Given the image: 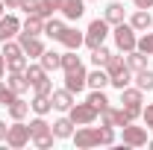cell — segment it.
<instances>
[{
    "label": "cell",
    "instance_id": "15",
    "mask_svg": "<svg viewBox=\"0 0 153 150\" xmlns=\"http://www.w3.org/2000/svg\"><path fill=\"white\" fill-rule=\"evenodd\" d=\"M50 100H53V109L56 112H68L74 106V94L68 91V88H53L50 91Z\"/></svg>",
    "mask_w": 153,
    "mask_h": 150
},
{
    "label": "cell",
    "instance_id": "29",
    "mask_svg": "<svg viewBox=\"0 0 153 150\" xmlns=\"http://www.w3.org/2000/svg\"><path fill=\"white\" fill-rule=\"evenodd\" d=\"M133 82L141 88V91H153V71L150 68H144V71H138V74L133 76Z\"/></svg>",
    "mask_w": 153,
    "mask_h": 150
},
{
    "label": "cell",
    "instance_id": "28",
    "mask_svg": "<svg viewBox=\"0 0 153 150\" xmlns=\"http://www.w3.org/2000/svg\"><path fill=\"white\" fill-rule=\"evenodd\" d=\"M6 85H9V88H12L15 94H24V91H30V82H27V76H24V74H9Z\"/></svg>",
    "mask_w": 153,
    "mask_h": 150
},
{
    "label": "cell",
    "instance_id": "30",
    "mask_svg": "<svg viewBox=\"0 0 153 150\" xmlns=\"http://www.w3.org/2000/svg\"><path fill=\"white\" fill-rule=\"evenodd\" d=\"M109 56H112V50H109L106 44H100V47H94V50H91V65H94V68H103Z\"/></svg>",
    "mask_w": 153,
    "mask_h": 150
},
{
    "label": "cell",
    "instance_id": "13",
    "mask_svg": "<svg viewBox=\"0 0 153 150\" xmlns=\"http://www.w3.org/2000/svg\"><path fill=\"white\" fill-rule=\"evenodd\" d=\"M59 12H62L68 21H79L82 15H85V0H62Z\"/></svg>",
    "mask_w": 153,
    "mask_h": 150
},
{
    "label": "cell",
    "instance_id": "39",
    "mask_svg": "<svg viewBox=\"0 0 153 150\" xmlns=\"http://www.w3.org/2000/svg\"><path fill=\"white\" fill-rule=\"evenodd\" d=\"M141 118H144V127L153 130V103H147V106L141 109Z\"/></svg>",
    "mask_w": 153,
    "mask_h": 150
},
{
    "label": "cell",
    "instance_id": "46",
    "mask_svg": "<svg viewBox=\"0 0 153 150\" xmlns=\"http://www.w3.org/2000/svg\"><path fill=\"white\" fill-rule=\"evenodd\" d=\"M147 147H153V138H147Z\"/></svg>",
    "mask_w": 153,
    "mask_h": 150
},
{
    "label": "cell",
    "instance_id": "27",
    "mask_svg": "<svg viewBox=\"0 0 153 150\" xmlns=\"http://www.w3.org/2000/svg\"><path fill=\"white\" fill-rule=\"evenodd\" d=\"M85 100H88V103L94 106L97 112L109 106V97H106V91H103V88H91V91H88V97H85Z\"/></svg>",
    "mask_w": 153,
    "mask_h": 150
},
{
    "label": "cell",
    "instance_id": "12",
    "mask_svg": "<svg viewBox=\"0 0 153 150\" xmlns=\"http://www.w3.org/2000/svg\"><path fill=\"white\" fill-rule=\"evenodd\" d=\"M127 24L133 27L135 33H147V30L153 27V15L147 12V9H135L133 15H130V21H127Z\"/></svg>",
    "mask_w": 153,
    "mask_h": 150
},
{
    "label": "cell",
    "instance_id": "22",
    "mask_svg": "<svg viewBox=\"0 0 153 150\" xmlns=\"http://www.w3.org/2000/svg\"><path fill=\"white\" fill-rule=\"evenodd\" d=\"M103 68H106V74H109V79H112V76H118V74H124V71H127V59L118 56V53H112V56L106 59V65H103Z\"/></svg>",
    "mask_w": 153,
    "mask_h": 150
},
{
    "label": "cell",
    "instance_id": "10",
    "mask_svg": "<svg viewBox=\"0 0 153 150\" xmlns=\"http://www.w3.org/2000/svg\"><path fill=\"white\" fill-rule=\"evenodd\" d=\"M18 33H21V21H18V15H0V41L18 38Z\"/></svg>",
    "mask_w": 153,
    "mask_h": 150
},
{
    "label": "cell",
    "instance_id": "17",
    "mask_svg": "<svg viewBox=\"0 0 153 150\" xmlns=\"http://www.w3.org/2000/svg\"><path fill=\"white\" fill-rule=\"evenodd\" d=\"M124 59H127V68H130L133 74L144 71V68H150V65H147V53H141L138 47H135V50H130V53H127Z\"/></svg>",
    "mask_w": 153,
    "mask_h": 150
},
{
    "label": "cell",
    "instance_id": "4",
    "mask_svg": "<svg viewBox=\"0 0 153 150\" xmlns=\"http://www.w3.org/2000/svg\"><path fill=\"white\" fill-rule=\"evenodd\" d=\"M33 141V135H30V124H24V121H15L9 130H6V144L12 150H21V147H27Z\"/></svg>",
    "mask_w": 153,
    "mask_h": 150
},
{
    "label": "cell",
    "instance_id": "31",
    "mask_svg": "<svg viewBox=\"0 0 153 150\" xmlns=\"http://www.w3.org/2000/svg\"><path fill=\"white\" fill-rule=\"evenodd\" d=\"M30 65V59L27 56H15V59H6V71L9 74H24V68Z\"/></svg>",
    "mask_w": 153,
    "mask_h": 150
},
{
    "label": "cell",
    "instance_id": "16",
    "mask_svg": "<svg viewBox=\"0 0 153 150\" xmlns=\"http://www.w3.org/2000/svg\"><path fill=\"white\" fill-rule=\"evenodd\" d=\"M74 127H76V124L68 118V115H62V118H56V121L50 124V130H53L56 138H71V135H74Z\"/></svg>",
    "mask_w": 153,
    "mask_h": 150
},
{
    "label": "cell",
    "instance_id": "37",
    "mask_svg": "<svg viewBox=\"0 0 153 150\" xmlns=\"http://www.w3.org/2000/svg\"><path fill=\"white\" fill-rule=\"evenodd\" d=\"M53 141H56L53 132H50V135H41V138H33V144H36L38 150H50V147H53Z\"/></svg>",
    "mask_w": 153,
    "mask_h": 150
},
{
    "label": "cell",
    "instance_id": "43",
    "mask_svg": "<svg viewBox=\"0 0 153 150\" xmlns=\"http://www.w3.org/2000/svg\"><path fill=\"white\" fill-rule=\"evenodd\" d=\"M6 130H9V127H6V124L0 121V141H6Z\"/></svg>",
    "mask_w": 153,
    "mask_h": 150
},
{
    "label": "cell",
    "instance_id": "6",
    "mask_svg": "<svg viewBox=\"0 0 153 150\" xmlns=\"http://www.w3.org/2000/svg\"><path fill=\"white\" fill-rule=\"evenodd\" d=\"M85 76H88V71H85V65L79 62L76 68L65 71V88H68L71 94H79L82 88H88V85H85Z\"/></svg>",
    "mask_w": 153,
    "mask_h": 150
},
{
    "label": "cell",
    "instance_id": "41",
    "mask_svg": "<svg viewBox=\"0 0 153 150\" xmlns=\"http://www.w3.org/2000/svg\"><path fill=\"white\" fill-rule=\"evenodd\" d=\"M3 74H6V56L0 53V79H3Z\"/></svg>",
    "mask_w": 153,
    "mask_h": 150
},
{
    "label": "cell",
    "instance_id": "34",
    "mask_svg": "<svg viewBox=\"0 0 153 150\" xmlns=\"http://www.w3.org/2000/svg\"><path fill=\"white\" fill-rule=\"evenodd\" d=\"M141 53H147V56H153V33H144V36H138V44H135Z\"/></svg>",
    "mask_w": 153,
    "mask_h": 150
},
{
    "label": "cell",
    "instance_id": "20",
    "mask_svg": "<svg viewBox=\"0 0 153 150\" xmlns=\"http://www.w3.org/2000/svg\"><path fill=\"white\" fill-rule=\"evenodd\" d=\"M85 85H88V88H106V85H109V74H106V68H94V71H88Z\"/></svg>",
    "mask_w": 153,
    "mask_h": 150
},
{
    "label": "cell",
    "instance_id": "36",
    "mask_svg": "<svg viewBox=\"0 0 153 150\" xmlns=\"http://www.w3.org/2000/svg\"><path fill=\"white\" fill-rule=\"evenodd\" d=\"M59 6H62V0H41V15L50 18L53 12H59Z\"/></svg>",
    "mask_w": 153,
    "mask_h": 150
},
{
    "label": "cell",
    "instance_id": "24",
    "mask_svg": "<svg viewBox=\"0 0 153 150\" xmlns=\"http://www.w3.org/2000/svg\"><path fill=\"white\" fill-rule=\"evenodd\" d=\"M62 33H65V24H62L59 18H53V15H50V18L44 21V36H47V38L59 41V38H62Z\"/></svg>",
    "mask_w": 153,
    "mask_h": 150
},
{
    "label": "cell",
    "instance_id": "3",
    "mask_svg": "<svg viewBox=\"0 0 153 150\" xmlns=\"http://www.w3.org/2000/svg\"><path fill=\"white\" fill-rule=\"evenodd\" d=\"M106 38H109V21H106V18L91 21V24H88V30H85V47H88V50H94V47H100Z\"/></svg>",
    "mask_w": 153,
    "mask_h": 150
},
{
    "label": "cell",
    "instance_id": "25",
    "mask_svg": "<svg viewBox=\"0 0 153 150\" xmlns=\"http://www.w3.org/2000/svg\"><path fill=\"white\" fill-rule=\"evenodd\" d=\"M30 109L36 115H47L50 109H53V100H50V94H36L33 97V103H30Z\"/></svg>",
    "mask_w": 153,
    "mask_h": 150
},
{
    "label": "cell",
    "instance_id": "1",
    "mask_svg": "<svg viewBox=\"0 0 153 150\" xmlns=\"http://www.w3.org/2000/svg\"><path fill=\"white\" fill-rule=\"evenodd\" d=\"M71 141H74L79 150L100 147V144H115V127H106V124H100V127H91V124H85V127L74 130Z\"/></svg>",
    "mask_w": 153,
    "mask_h": 150
},
{
    "label": "cell",
    "instance_id": "33",
    "mask_svg": "<svg viewBox=\"0 0 153 150\" xmlns=\"http://www.w3.org/2000/svg\"><path fill=\"white\" fill-rule=\"evenodd\" d=\"M130 82H133V71H130V68H127L124 74H118V76H112V79H109V85H115L118 91H121V88H127Z\"/></svg>",
    "mask_w": 153,
    "mask_h": 150
},
{
    "label": "cell",
    "instance_id": "40",
    "mask_svg": "<svg viewBox=\"0 0 153 150\" xmlns=\"http://www.w3.org/2000/svg\"><path fill=\"white\" fill-rule=\"evenodd\" d=\"M135 9H153V0H133Z\"/></svg>",
    "mask_w": 153,
    "mask_h": 150
},
{
    "label": "cell",
    "instance_id": "2",
    "mask_svg": "<svg viewBox=\"0 0 153 150\" xmlns=\"http://www.w3.org/2000/svg\"><path fill=\"white\" fill-rule=\"evenodd\" d=\"M112 38H115V47H118L121 53H130V50H135V44H138V36H135V30L127 21H124V24H115Z\"/></svg>",
    "mask_w": 153,
    "mask_h": 150
},
{
    "label": "cell",
    "instance_id": "11",
    "mask_svg": "<svg viewBox=\"0 0 153 150\" xmlns=\"http://www.w3.org/2000/svg\"><path fill=\"white\" fill-rule=\"evenodd\" d=\"M62 47L65 50H79L82 44H85V33H79V30H74V27H65V33H62Z\"/></svg>",
    "mask_w": 153,
    "mask_h": 150
},
{
    "label": "cell",
    "instance_id": "9",
    "mask_svg": "<svg viewBox=\"0 0 153 150\" xmlns=\"http://www.w3.org/2000/svg\"><path fill=\"white\" fill-rule=\"evenodd\" d=\"M141 103H144V91H141L138 85H127V88H121V106H130V109H144Z\"/></svg>",
    "mask_w": 153,
    "mask_h": 150
},
{
    "label": "cell",
    "instance_id": "45",
    "mask_svg": "<svg viewBox=\"0 0 153 150\" xmlns=\"http://www.w3.org/2000/svg\"><path fill=\"white\" fill-rule=\"evenodd\" d=\"M0 15H6V3L3 0H0Z\"/></svg>",
    "mask_w": 153,
    "mask_h": 150
},
{
    "label": "cell",
    "instance_id": "7",
    "mask_svg": "<svg viewBox=\"0 0 153 150\" xmlns=\"http://www.w3.org/2000/svg\"><path fill=\"white\" fill-rule=\"evenodd\" d=\"M121 138H124L127 147H144V144H147V130L127 124V127H121Z\"/></svg>",
    "mask_w": 153,
    "mask_h": 150
},
{
    "label": "cell",
    "instance_id": "44",
    "mask_svg": "<svg viewBox=\"0 0 153 150\" xmlns=\"http://www.w3.org/2000/svg\"><path fill=\"white\" fill-rule=\"evenodd\" d=\"M6 88H9V85H6V82L0 79V100H3V94H6Z\"/></svg>",
    "mask_w": 153,
    "mask_h": 150
},
{
    "label": "cell",
    "instance_id": "19",
    "mask_svg": "<svg viewBox=\"0 0 153 150\" xmlns=\"http://www.w3.org/2000/svg\"><path fill=\"white\" fill-rule=\"evenodd\" d=\"M38 62H41V68L50 74V71H59L62 68V53H56V50H47L44 47V53L38 56Z\"/></svg>",
    "mask_w": 153,
    "mask_h": 150
},
{
    "label": "cell",
    "instance_id": "32",
    "mask_svg": "<svg viewBox=\"0 0 153 150\" xmlns=\"http://www.w3.org/2000/svg\"><path fill=\"white\" fill-rule=\"evenodd\" d=\"M18 9L24 15H41V0H21ZM41 18H44V15H41Z\"/></svg>",
    "mask_w": 153,
    "mask_h": 150
},
{
    "label": "cell",
    "instance_id": "14",
    "mask_svg": "<svg viewBox=\"0 0 153 150\" xmlns=\"http://www.w3.org/2000/svg\"><path fill=\"white\" fill-rule=\"evenodd\" d=\"M44 21L41 15H27V18L21 21V33L24 36H44Z\"/></svg>",
    "mask_w": 153,
    "mask_h": 150
},
{
    "label": "cell",
    "instance_id": "21",
    "mask_svg": "<svg viewBox=\"0 0 153 150\" xmlns=\"http://www.w3.org/2000/svg\"><path fill=\"white\" fill-rule=\"evenodd\" d=\"M24 76H27V82H30V88H33V85H38V82L47 76V71L41 68V62H38V65H36V62H30V65L24 68Z\"/></svg>",
    "mask_w": 153,
    "mask_h": 150
},
{
    "label": "cell",
    "instance_id": "5",
    "mask_svg": "<svg viewBox=\"0 0 153 150\" xmlns=\"http://www.w3.org/2000/svg\"><path fill=\"white\" fill-rule=\"evenodd\" d=\"M68 118L74 121L76 127H85V124H94L97 118H100V112H97L94 106L85 100V103H74V106L68 109Z\"/></svg>",
    "mask_w": 153,
    "mask_h": 150
},
{
    "label": "cell",
    "instance_id": "18",
    "mask_svg": "<svg viewBox=\"0 0 153 150\" xmlns=\"http://www.w3.org/2000/svg\"><path fill=\"white\" fill-rule=\"evenodd\" d=\"M6 112H9V118H12V121H24V118L30 115V103H27V100L18 94V97H15V100L6 106Z\"/></svg>",
    "mask_w": 153,
    "mask_h": 150
},
{
    "label": "cell",
    "instance_id": "26",
    "mask_svg": "<svg viewBox=\"0 0 153 150\" xmlns=\"http://www.w3.org/2000/svg\"><path fill=\"white\" fill-rule=\"evenodd\" d=\"M103 18L109 21V27H115V24H124L127 12H124V6H121V3H109V6H106V15H103Z\"/></svg>",
    "mask_w": 153,
    "mask_h": 150
},
{
    "label": "cell",
    "instance_id": "42",
    "mask_svg": "<svg viewBox=\"0 0 153 150\" xmlns=\"http://www.w3.org/2000/svg\"><path fill=\"white\" fill-rule=\"evenodd\" d=\"M3 3H6V9H18V3H21V0H3Z\"/></svg>",
    "mask_w": 153,
    "mask_h": 150
},
{
    "label": "cell",
    "instance_id": "35",
    "mask_svg": "<svg viewBox=\"0 0 153 150\" xmlns=\"http://www.w3.org/2000/svg\"><path fill=\"white\" fill-rule=\"evenodd\" d=\"M79 65V56H76V50H68V53H62V71H71Z\"/></svg>",
    "mask_w": 153,
    "mask_h": 150
},
{
    "label": "cell",
    "instance_id": "38",
    "mask_svg": "<svg viewBox=\"0 0 153 150\" xmlns=\"http://www.w3.org/2000/svg\"><path fill=\"white\" fill-rule=\"evenodd\" d=\"M33 91H36V94H50V91H53V79H50V76H44L38 85H33Z\"/></svg>",
    "mask_w": 153,
    "mask_h": 150
},
{
    "label": "cell",
    "instance_id": "23",
    "mask_svg": "<svg viewBox=\"0 0 153 150\" xmlns=\"http://www.w3.org/2000/svg\"><path fill=\"white\" fill-rule=\"evenodd\" d=\"M50 124H47V121H44V115H36V118H33V121H30V135H33V138H41V135H50Z\"/></svg>",
    "mask_w": 153,
    "mask_h": 150
},
{
    "label": "cell",
    "instance_id": "8",
    "mask_svg": "<svg viewBox=\"0 0 153 150\" xmlns=\"http://www.w3.org/2000/svg\"><path fill=\"white\" fill-rule=\"evenodd\" d=\"M18 41H21V47H24V56L27 59H38L41 53H44L41 36H24V33H18Z\"/></svg>",
    "mask_w": 153,
    "mask_h": 150
}]
</instances>
